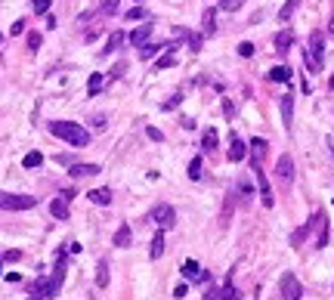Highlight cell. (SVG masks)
Returning a JSON list of instances; mask_svg holds the SVG:
<instances>
[{"label": "cell", "mask_w": 334, "mask_h": 300, "mask_svg": "<svg viewBox=\"0 0 334 300\" xmlns=\"http://www.w3.org/2000/svg\"><path fill=\"white\" fill-rule=\"evenodd\" d=\"M50 133L59 136V139H65L68 145H78V148L90 142V133L81 124H74V121H50Z\"/></svg>", "instance_id": "1"}, {"label": "cell", "mask_w": 334, "mask_h": 300, "mask_svg": "<svg viewBox=\"0 0 334 300\" xmlns=\"http://www.w3.org/2000/svg\"><path fill=\"white\" fill-rule=\"evenodd\" d=\"M307 68L310 71H322L325 65V34L322 31H313L310 34V44H307Z\"/></svg>", "instance_id": "2"}, {"label": "cell", "mask_w": 334, "mask_h": 300, "mask_svg": "<svg viewBox=\"0 0 334 300\" xmlns=\"http://www.w3.org/2000/svg\"><path fill=\"white\" fill-rule=\"evenodd\" d=\"M37 204L34 195H16V192H0V211H31Z\"/></svg>", "instance_id": "3"}, {"label": "cell", "mask_w": 334, "mask_h": 300, "mask_svg": "<svg viewBox=\"0 0 334 300\" xmlns=\"http://www.w3.org/2000/svg\"><path fill=\"white\" fill-rule=\"evenodd\" d=\"M148 223H155L158 229H173V223H176V211L170 207V204H155L152 211H148V217H145Z\"/></svg>", "instance_id": "4"}, {"label": "cell", "mask_w": 334, "mask_h": 300, "mask_svg": "<svg viewBox=\"0 0 334 300\" xmlns=\"http://www.w3.org/2000/svg\"><path fill=\"white\" fill-rule=\"evenodd\" d=\"M62 282H65V251H59V263H56L53 276L44 282V297H56L59 288H62Z\"/></svg>", "instance_id": "5"}, {"label": "cell", "mask_w": 334, "mask_h": 300, "mask_svg": "<svg viewBox=\"0 0 334 300\" xmlns=\"http://www.w3.org/2000/svg\"><path fill=\"white\" fill-rule=\"evenodd\" d=\"M319 217H322V211H316V214H313V217H310V220L303 223L300 229H294V232H291V248H300V245L307 242V235H310V232H313V229L319 226Z\"/></svg>", "instance_id": "6"}, {"label": "cell", "mask_w": 334, "mask_h": 300, "mask_svg": "<svg viewBox=\"0 0 334 300\" xmlns=\"http://www.w3.org/2000/svg\"><path fill=\"white\" fill-rule=\"evenodd\" d=\"M254 167V176H257V186H260V201H263V207H272V186H269V179H266V173L260 170V164H251Z\"/></svg>", "instance_id": "7"}, {"label": "cell", "mask_w": 334, "mask_h": 300, "mask_svg": "<svg viewBox=\"0 0 334 300\" xmlns=\"http://www.w3.org/2000/svg\"><path fill=\"white\" fill-rule=\"evenodd\" d=\"M300 294H303V288H300V282H297V276L285 273L282 276V300H300Z\"/></svg>", "instance_id": "8"}, {"label": "cell", "mask_w": 334, "mask_h": 300, "mask_svg": "<svg viewBox=\"0 0 334 300\" xmlns=\"http://www.w3.org/2000/svg\"><path fill=\"white\" fill-rule=\"evenodd\" d=\"M226 155H229V161H235V164L248 158V142H241V136H238V133H232V136H229V152H226Z\"/></svg>", "instance_id": "9"}, {"label": "cell", "mask_w": 334, "mask_h": 300, "mask_svg": "<svg viewBox=\"0 0 334 300\" xmlns=\"http://www.w3.org/2000/svg\"><path fill=\"white\" fill-rule=\"evenodd\" d=\"M266 148H269V142L263 139V136H254L251 142H248V152H251V164H260L266 158Z\"/></svg>", "instance_id": "10"}, {"label": "cell", "mask_w": 334, "mask_h": 300, "mask_svg": "<svg viewBox=\"0 0 334 300\" xmlns=\"http://www.w3.org/2000/svg\"><path fill=\"white\" fill-rule=\"evenodd\" d=\"M276 176H279L285 186H291V179H294V158H291V155H282V158H279V164H276Z\"/></svg>", "instance_id": "11"}, {"label": "cell", "mask_w": 334, "mask_h": 300, "mask_svg": "<svg viewBox=\"0 0 334 300\" xmlns=\"http://www.w3.org/2000/svg\"><path fill=\"white\" fill-rule=\"evenodd\" d=\"M179 273H183V279H189V282H207V273L195 263V260H186V263L179 266Z\"/></svg>", "instance_id": "12"}, {"label": "cell", "mask_w": 334, "mask_h": 300, "mask_svg": "<svg viewBox=\"0 0 334 300\" xmlns=\"http://www.w3.org/2000/svg\"><path fill=\"white\" fill-rule=\"evenodd\" d=\"M276 50H279V56H288V50H291V44H294V31L291 28H282L279 34H276Z\"/></svg>", "instance_id": "13"}, {"label": "cell", "mask_w": 334, "mask_h": 300, "mask_svg": "<svg viewBox=\"0 0 334 300\" xmlns=\"http://www.w3.org/2000/svg\"><path fill=\"white\" fill-rule=\"evenodd\" d=\"M148 34H152V22H142L139 28H133V31H130V44H133V47L148 44Z\"/></svg>", "instance_id": "14"}, {"label": "cell", "mask_w": 334, "mask_h": 300, "mask_svg": "<svg viewBox=\"0 0 334 300\" xmlns=\"http://www.w3.org/2000/svg\"><path fill=\"white\" fill-rule=\"evenodd\" d=\"M282 121H285V130H291V121H294V96L291 93L282 96Z\"/></svg>", "instance_id": "15"}, {"label": "cell", "mask_w": 334, "mask_h": 300, "mask_svg": "<svg viewBox=\"0 0 334 300\" xmlns=\"http://www.w3.org/2000/svg\"><path fill=\"white\" fill-rule=\"evenodd\" d=\"M50 214H53L56 220H68V198H65V195L53 198V201H50Z\"/></svg>", "instance_id": "16"}, {"label": "cell", "mask_w": 334, "mask_h": 300, "mask_svg": "<svg viewBox=\"0 0 334 300\" xmlns=\"http://www.w3.org/2000/svg\"><path fill=\"white\" fill-rule=\"evenodd\" d=\"M102 167L99 164H68V173L71 176H96Z\"/></svg>", "instance_id": "17"}, {"label": "cell", "mask_w": 334, "mask_h": 300, "mask_svg": "<svg viewBox=\"0 0 334 300\" xmlns=\"http://www.w3.org/2000/svg\"><path fill=\"white\" fill-rule=\"evenodd\" d=\"M148 257H152V260H161V257H164V229H158V232H155L152 248H148Z\"/></svg>", "instance_id": "18"}, {"label": "cell", "mask_w": 334, "mask_h": 300, "mask_svg": "<svg viewBox=\"0 0 334 300\" xmlns=\"http://www.w3.org/2000/svg\"><path fill=\"white\" fill-rule=\"evenodd\" d=\"M130 242H133V232H130L127 223H121L118 232H115V245H118V248H130Z\"/></svg>", "instance_id": "19"}, {"label": "cell", "mask_w": 334, "mask_h": 300, "mask_svg": "<svg viewBox=\"0 0 334 300\" xmlns=\"http://www.w3.org/2000/svg\"><path fill=\"white\" fill-rule=\"evenodd\" d=\"M201 28H204V34H214V31H217V10H214V7L204 10V16H201Z\"/></svg>", "instance_id": "20"}, {"label": "cell", "mask_w": 334, "mask_h": 300, "mask_svg": "<svg viewBox=\"0 0 334 300\" xmlns=\"http://www.w3.org/2000/svg\"><path fill=\"white\" fill-rule=\"evenodd\" d=\"M87 198H90L93 204H102V207H105V204H111V189H90Z\"/></svg>", "instance_id": "21"}, {"label": "cell", "mask_w": 334, "mask_h": 300, "mask_svg": "<svg viewBox=\"0 0 334 300\" xmlns=\"http://www.w3.org/2000/svg\"><path fill=\"white\" fill-rule=\"evenodd\" d=\"M124 41H127V37H124V31H111V34H108V47H102V53H105V56H108V53H115V50H118Z\"/></svg>", "instance_id": "22"}, {"label": "cell", "mask_w": 334, "mask_h": 300, "mask_svg": "<svg viewBox=\"0 0 334 300\" xmlns=\"http://www.w3.org/2000/svg\"><path fill=\"white\" fill-rule=\"evenodd\" d=\"M269 81L288 84V81H291V68H288V65H276V68H269Z\"/></svg>", "instance_id": "23"}, {"label": "cell", "mask_w": 334, "mask_h": 300, "mask_svg": "<svg viewBox=\"0 0 334 300\" xmlns=\"http://www.w3.org/2000/svg\"><path fill=\"white\" fill-rule=\"evenodd\" d=\"M201 148H204V152H217V130H214V127L204 130V136H201Z\"/></svg>", "instance_id": "24"}, {"label": "cell", "mask_w": 334, "mask_h": 300, "mask_svg": "<svg viewBox=\"0 0 334 300\" xmlns=\"http://www.w3.org/2000/svg\"><path fill=\"white\" fill-rule=\"evenodd\" d=\"M96 288H108V260H99L96 266Z\"/></svg>", "instance_id": "25"}, {"label": "cell", "mask_w": 334, "mask_h": 300, "mask_svg": "<svg viewBox=\"0 0 334 300\" xmlns=\"http://www.w3.org/2000/svg\"><path fill=\"white\" fill-rule=\"evenodd\" d=\"M241 294L235 291V285H232V279H226L223 282V288H220V300H238Z\"/></svg>", "instance_id": "26"}, {"label": "cell", "mask_w": 334, "mask_h": 300, "mask_svg": "<svg viewBox=\"0 0 334 300\" xmlns=\"http://www.w3.org/2000/svg\"><path fill=\"white\" fill-rule=\"evenodd\" d=\"M232 207H235V201H232V195L226 198V204H223V214H220V226L226 229L229 226V220H232Z\"/></svg>", "instance_id": "27"}, {"label": "cell", "mask_w": 334, "mask_h": 300, "mask_svg": "<svg viewBox=\"0 0 334 300\" xmlns=\"http://www.w3.org/2000/svg\"><path fill=\"white\" fill-rule=\"evenodd\" d=\"M164 47H167V44H142V47H139V56H142V59H152V56H158Z\"/></svg>", "instance_id": "28"}, {"label": "cell", "mask_w": 334, "mask_h": 300, "mask_svg": "<svg viewBox=\"0 0 334 300\" xmlns=\"http://www.w3.org/2000/svg\"><path fill=\"white\" fill-rule=\"evenodd\" d=\"M238 192H241V204H248V201H251V195H254V186H251V179H248V176H241V179H238Z\"/></svg>", "instance_id": "29"}, {"label": "cell", "mask_w": 334, "mask_h": 300, "mask_svg": "<svg viewBox=\"0 0 334 300\" xmlns=\"http://www.w3.org/2000/svg\"><path fill=\"white\" fill-rule=\"evenodd\" d=\"M297 7H300V0H288V4L279 10V22H288V19L294 16V10H297Z\"/></svg>", "instance_id": "30"}, {"label": "cell", "mask_w": 334, "mask_h": 300, "mask_svg": "<svg viewBox=\"0 0 334 300\" xmlns=\"http://www.w3.org/2000/svg\"><path fill=\"white\" fill-rule=\"evenodd\" d=\"M328 245V223H325V214L319 217V238H316V248H325Z\"/></svg>", "instance_id": "31"}, {"label": "cell", "mask_w": 334, "mask_h": 300, "mask_svg": "<svg viewBox=\"0 0 334 300\" xmlns=\"http://www.w3.org/2000/svg\"><path fill=\"white\" fill-rule=\"evenodd\" d=\"M186 173H189V179H201V155H195L192 161H189V170H186Z\"/></svg>", "instance_id": "32"}, {"label": "cell", "mask_w": 334, "mask_h": 300, "mask_svg": "<svg viewBox=\"0 0 334 300\" xmlns=\"http://www.w3.org/2000/svg\"><path fill=\"white\" fill-rule=\"evenodd\" d=\"M22 164H25L28 170H34V167H41V164H44V155H41V152H28Z\"/></svg>", "instance_id": "33"}, {"label": "cell", "mask_w": 334, "mask_h": 300, "mask_svg": "<svg viewBox=\"0 0 334 300\" xmlns=\"http://www.w3.org/2000/svg\"><path fill=\"white\" fill-rule=\"evenodd\" d=\"M102 84H105V78H102V74H93V78L87 81V93H90V96H96V93L102 90Z\"/></svg>", "instance_id": "34"}, {"label": "cell", "mask_w": 334, "mask_h": 300, "mask_svg": "<svg viewBox=\"0 0 334 300\" xmlns=\"http://www.w3.org/2000/svg\"><path fill=\"white\" fill-rule=\"evenodd\" d=\"M50 7H53V0H31V10H34V13H41V16L50 13Z\"/></svg>", "instance_id": "35"}, {"label": "cell", "mask_w": 334, "mask_h": 300, "mask_svg": "<svg viewBox=\"0 0 334 300\" xmlns=\"http://www.w3.org/2000/svg\"><path fill=\"white\" fill-rule=\"evenodd\" d=\"M245 7V0H220V10H226V13H235Z\"/></svg>", "instance_id": "36"}, {"label": "cell", "mask_w": 334, "mask_h": 300, "mask_svg": "<svg viewBox=\"0 0 334 300\" xmlns=\"http://www.w3.org/2000/svg\"><path fill=\"white\" fill-rule=\"evenodd\" d=\"M99 13H102V16H115V13H118V0H102Z\"/></svg>", "instance_id": "37"}, {"label": "cell", "mask_w": 334, "mask_h": 300, "mask_svg": "<svg viewBox=\"0 0 334 300\" xmlns=\"http://www.w3.org/2000/svg\"><path fill=\"white\" fill-rule=\"evenodd\" d=\"M186 41H189V50H192V53L201 50V34H192V31H189V37H186Z\"/></svg>", "instance_id": "38"}, {"label": "cell", "mask_w": 334, "mask_h": 300, "mask_svg": "<svg viewBox=\"0 0 334 300\" xmlns=\"http://www.w3.org/2000/svg\"><path fill=\"white\" fill-rule=\"evenodd\" d=\"M238 56H245V59L254 56V44H251V41H241V44H238Z\"/></svg>", "instance_id": "39"}, {"label": "cell", "mask_w": 334, "mask_h": 300, "mask_svg": "<svg viewBox=\"0 0 334 300\" xmlns=\"http://www.w3.org/2000/svg\"><path fill=\"white\" fill-rule=\"evenodd\" d=\"M145 136L152 139V142H161V139H164V133H161L158 127H145Z\"/></svg>", "instance_id": "40"}, {"label": "cell", "mask_w": 334, "mask_h": 300, "mask_svg": "<svg viewBox=\"0 0 334 300\" xmlns=\"http://www.w3.org/2000/svg\"><path fill=\"white\" fill-rule=\"evenodd\" d=\"M223 115H226V118H235V105H232V99H223Z\"/></svg>", "instance_id": "41"}, {"label": "cell", "mask_w": 334, "mask_h": 300, "mask_svg": "<svg viewBox=\"0 0 334 300\" xmlns=\"http://www.w3.org/2000/svg\"><path fill=\"white\" fill-rule=\"evenodd\" d=\"M179 102H183V96H179V93H176V96H170V99H167V102H164V105H161V108H164V111H170V108H176V105H179Z\"/></svg>", "instance_id": "42"}, {"label": "cell", "mask_w": 334, "mask_h": 300, "mask_svg": "<svg viewBox=\"0 0 334 300\" xmlns=\"http://www.w3.org/2000/svg\"><path fill=\"white\" fill-rule=\"evenodd\" d=\"M28 47H31V50L41 47V34H37V31H31V34H28Z\"/></svg>", "instance_id": "43"}, {"label": "cell", "mask_w": 334, "mask_h": 300, "mask_svg": "<svg viewBox=\"0 0 334 300\" xmlns=\"http://www.w3.org/2000/svg\"><path fill=\"white\" fill-rule=\"evenodd\" d=\"M22 31H25V19H19V22H13V28H10V34H13V37H19Z\"/></svg>", "instance_id": "44"}, {"label": "cell", "mask_w": 334, "mask_h": 300, "mask_svg": "<svg viewBox=\"0 0 334 300\" xmlns=\"http://www.w3.org/2000/svg\"><path fill=\"white\" fill-rule=\"evenodd\" d=\"M201 300H220V288H217V285H214V288H207Z\"/></svg>", "instance_id": "45"}, {"label": "cell", "mask_w": 334, "mask_h": 300, "mask_svg": "<svg viewBox=\"0 0 334 300\" xmlns=\"http://www.w3.org/2000/svg\"><path fill=\"white\" fill-rule=\"evenodd\" d=\"M142 16H145V10H142V7H133V10L127 13V19H133V22H136V19H142Z\"/></svg>", "instance_id": "46"}, {"label": "cell", "mask_w": 334, "mask_h": 300, "mask_svg": "<svg viewBox=\"0 0 334 300\" xmlns=\"http://www.w3.org/2000/svg\"><path fill=\"white\" fill-rule=\"evenodd\" d=\"M124 71H127V65H124V62H118L115 68H111V78H121V74H124Z\"/></svg>", "instance_id": "47"}, {"label": "cell", "mask_w": 334, "mask_h": 300, "mask_svg": "<svg viewBox=\"0 0 334 300\" xmlns=\"http://www.w3.org/2000/svg\"><path fill=\"white\" fill-rule=\"evenodd\" d=\"M186 294H189V285H176L173 288V297H186Z\"/></svg>", "instance_id": "48"}, {"label": "cell", "mask_w": 334, "mask_h": 300, "mask_svg": "<svg viewBox=\"0 0 334 300\" xmlns=\"http://www.w3.org/2000/svg\"><path fill=\"white\" fill-rule=\"evenodd\" d=\"M19 257H22V251H7L4 254V260H10V263H13V260H19Z\"/></svg>", "instance_id": "49"}, {"label": "cell", "mask_w": 334, "mask_h": 300, "mask_svg": "<svg viewBox=\"0 0 334 300\" xmlns=\"http://www.w3.org/2000/svg\"><path fill=\"white\" fill-rule=\"evenodd\" d=\"M328 34H331V37H334V19H331V25H328Z\"/></svg>", "instance_id": "50"}, {"label": "cell", "mask_w": 334, "mask_h": 300, "mask_svg": "<svg viewBox=\"0 0 334 300\" xmlns=\"http://www.w3.org/2000/svg\"><path fill=\"white\" fill-rule=\"evenodd\" d=\"M328 148H331V155H334V139H328Z\"/></svg>", "instance_id": "51"}, {"label": "cell", "mask_w": 334, "mask_h": 300, "mask_svg": "<svg viewBox=\"0 0 334 300\" xmlns=\"http://www.w3.org/2000/svg\"><path fill=\"white\" fill-rule=\"evenodd\" d=\"M28 300H37V297H28Z\"/></svg>", "instance_id": "52"}, {"label": "cell", "mask_w": 334, "mask_h": 300, "mask_svg": "<svg viewBox=\"0 0 334 300\" xmlns=\"http://www.w3.org/2000/svg\"><path fill=\"white\" fill-rule=\"evenodd\" d=\"M331 201H334V195H331Z\"/></svg>", "instance_id": "53"}]
</instances>
